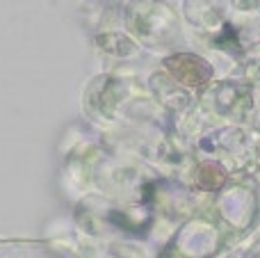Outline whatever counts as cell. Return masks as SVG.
I'll return each instance as SVG.
<instances>
[{
	"mask_svg": "<svg viewBox=\"0 0 260 258\" xmlns=\"http://www.w3.org/2000/svg\"><path fill=\"white\" fill-rule=\"evenodd\" d=\"M197 181L203 190H219L221 185L226 183V172L219 163H203L199 167V174H197Z\"/></svg>",
	"mask_w": 260,
	"mask_h": 258,
	"instance_id": "2",
	"label": "cell"
},
{
	"mask_svg": "<svg viewBox=\"0 0 260 258\" xmlns=\"http://www.w3.org/2000/svg\"><path fill=\"white\" fill-rule=\"evenodd\" d=\"M165 67L178 82L187 87H203L212 78V64L192 53H178L167 57Z\"/></svg>",
	"mask_w": 260,
	"mask_h": 258,
	"instance_id": "1",
	"label": "cell"
}]
</instances>
